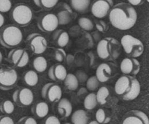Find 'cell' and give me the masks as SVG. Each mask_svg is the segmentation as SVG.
<instances>
[{
  "instance_id": "cell-1",
  "label": "cell",
  "mask_w": 149,
  "mask_h": 124,
  "mask_svg": "<svg viewBox=\"0 0 149 124\" xmlns=\"http://www.w3.org/2000/svg\"><path fill=\"white\" fill-rule=\"evenodd\" d=\"M108 15L112 26L122 31L132 28L137 20L136 10L132 5L126 2H121L114 5Z\"/></svg>"
},
{
  "instance_id": "cell-2",
  "label": "cell",
  "mask_w": 149,
  "mask_h": 124,
  "mask_svg": "<svg viewBox=\"0 0 149 124\" xmlns=\"http://www.w3.org/2000/svg\"><path fill=\"white\" fill-rule=\"evenodd\" d=\"M140 82L134 76L124 75L116 82L114 90L121 99L124 101H132L137 99L140 94Z\"/></svg>"
},
{
  "instance_id": "cell-3",
  "label": "cell",
  "mask_w": 149,
  "mask_h": 124,
  "mask_svg": "<svg viewBox=\"0 0 149 124\" xmlns=\"http://www.w3.org/2000/svg\"><path fill=\"white\" fill-rule=\"evenodd\" d=\"M121 42L113 37H104L97 45V53L104 61H114L121 53Z\"/></svg>"
},
{
  "instance_id": "cell-4",
  "label": "cell",
  "mask_w": 149,
  "mask_h": 124,
  "mask_svg": "<svg viewBox=\"0 0 149 124\" xmlns=\"http://www.w3.org/2000/svg\"><path fill=\"white\" fill-rule=\"evenodd\" d=\"M23 39L22 31L17 25L9 24L0 29V44L5 48H13L18 46Z\"/></svg>"
},
{
  "instance_id": "cell-5",
  "label": "cell",
  "mask_w": 149,
  "mask_h": 124,
  "mask_svg": "<svg viewBox=\"0 0 149 124\" xmlns=\"http://www.w3.org/2000/svg\"><path fill=\"white\" fill-rule=\"evenodd\" d=\"M11 20L16 25L26 26L31 22L33 18L32 10L25 4L18 3L10 10Z\"/></svg>"
},
{
  "instance_id": "cell-6",
  "label": "cell",
  "mask_w": 149,
  "mask_h": 124,
  "mask_svg": "<svg viewBox=\"0 0 149 124\" xmlns=\"http://www.w3.org/2000/svg\"><path fill=\"white\" fill-rule=\"evenodd\" d=\"M121 47L124 52L130 57L137 58L143 53L144 45L137 38L130 35H126L121 39Z\"/></svg>"
},
{
  "instance_id": "cell-7",
  "label": "cell",
  "mask_w": 149,
  "mask_h": 124,
  "mask_svg": "<svg viewBox=\"0 0 149 124\" xmlns=\"http://www.w3.org/2000/svg\"><path fill=\"white\" fill-rule=\"evenodd\" d=\"M18 72L14 68L4 66L0 67V89L9 91L18 82Z\"/></svg>"
},
{
  "instance_id": "cell-8",
  "label": "cell",
  "mask_w": 149,
  "mask_h": 124,
  "mask_svg": "<svg viewBox=\"0 0 149 124\" xmlns=\"http://www.w3.org/2000/svg\"><path fill=\"white\" fill-rule=\"evenodd\" d=\"M13 102L20 107H25L31 105L34 102V94L29 88H20L14 91L13 94Z\"/></svg>"
},
{
  "instance_id": "cell-9",
  "label": "cell",
  "mask_w": 149,
  "mask_h": 124,
  "mask_svg": "<svg viewBox=\"0 0 149 124\" xmlns=\"http://www.w3.org/2000/svg\"><path fill=\"white\" fill-rule=\"evenodd\" d=\"M41 95L43 99L48 102H58L62 97V89L58 84L48 82L43 85L41 90Z\"/></svg>"
},
{
  "instance_id": "cell-10",
  "label": "cell",
  "mask_w": 149,
  "mask_h": 124,
  "mask_svg": "<svg viewBox=\"0 0 149 124\" xmlns=\"http://www.w3.org/2000/svg\"><path fill=\"white\" fill-rule=\"evenodd\" d=\"M27 45L30 47L34 54L40 55L45 52L48 47V42L42 35L38 33H32L27 37Z\"/></svg>"
},
{
  "instance_id": "cell-11",
  "label": "cell",
  "mask_w": 149,
  "mask_h": 124,
  "mask_svg": "<svg viewBox=\"0 0 149 124\" xmlns=\"http://www.w3.org/2000/svg\"><path fill=\"white\" fill-rule=\"evenodd\" d=\"M58 20L57 15L54 13H47L39 17L37 21V26L42 32L51 33L57 29Z\"/></svg>"
},
{
  "instance_id": "cell-12",
  "label": "cell",
  "mask_w": 149,
  "mask_h": 124,
  "mask_svg": "<svg viewBox=\"0 0 149 124\" xmlns=\"http://www.w3.org/2000/svg\"><path fill=\"white\" fill-rule=\"evenodd\" d=\"M8 61L15 67L22 68L26 66L29 61V53L26 50L21 48L13 49L8 55Z\"/></svg>"
},
{
  "instance_id": "cell-13",
  "label": "cell",
  "mask_w": 149,
  "mask_h": 124,
  "mask_svg": "<svg viewBox=\"0 0 149 124\" xmlns=\"http://www.w3.org/2000/svg\"><path fill=\"white\" fill-rule=\"evenodd\" d=\"M113 7V0H94L91 5V12L96 18H103L108 15Z\"/></svg>"
},
{
  "instance_id": "cell-14",
  "label": "cell",
  "mask_w": 149,
  "mask_h": 124,
  "mask_svg": "<svg viewBox=\"0 0 149 124\" xmlns=\"http://www.w3.org/2000/svg\"><path fill=\"white\" fill-rule=\"evenodd\" d=\"M116 73V65L112 62L100 64L96 70L97 78L100 82H105L112 78Z\"/></svg>"
},
{
  "instance_id": "cell-15",
  "label": "cell",
  "mask_w": 149,
  "mask_h": 124,
  "mask_svg": "<svg viewBox=\"0 0 149 124\" xmlns=\"http://www.w3.org/2000/svg\"><path fill=\"white\" fill-rule=\"evenodd\" d=\"M121 124H149V118L145 112L133 109L125 114Z\"/></svg>"
},
{
  "instance_id": "cell-16",
  "label": "cell",
  "mask_w": 149,
  "mask_h": 124,
  "mask_svg": "<svg viewBox=\"0 0 149 124\" xmlns=\"http://www.w3.org/2000/svg\"><path fill=\"white\" fill-rule=\"evenodd\" d=\"M120 69L124 75L134 76L140 72V64L135 58L127 57L121 62Z\"/></svg>"
},
{
  "instance_id": "cell-17",
  "label": "cell",
  "mask_w": 149,
  "mask_h": 124,
  "mask_svg": "<svg viewBox=\"0 0 149 124\" xmlns=\"http://www.w3.org/2000/svg\"><path fill=\"white\" fill-rule=\"evenodd\" d=\"M67 74L65 67L61 64L53 65L48 70V77L54 81H64Z\"/></svg>"
},
{
  "instance_id": "cell-18",
  "label": "cell",
  "mask_w": 149,
  "mask_h": 124,
  "mask_svg": "<svg viewBox=\"0 0 149 124\" xmlns=\"http://www.w3.org/2000/svg\"><path fill=\"white\" fill-rule=\"evenodd\" d=\"M57 112L62 118H68L72 112V105L71 102L66 98H61L57 104Z\"/></svg>"
},
{
  "instance_id": "cell-19",
  "label": "cell",
  "mask_w": 149,
  "mask_h": 124,
  "mask_svg": "<svg viewBox=\"0 0 149 124\" xmlns=\"http://www.w3.org/2000/svg\"><path fill=\"white\" fill-rule=\"evenodd\" d=\"M31 113L38 118H44L48 115L49 106L45 102H37L31 107Z\"/></svg>"
},
{
  "instance_id": "cell-20",
  "label": "cell",
  "mask_w": 149,
  "mask_h": 124,
  "mask_svg": "<svg viewBox=\"0 0 149 124\" xmlns=\"http://www.w3.org/2000/svg\"><path fill=\"white\" fill-rule=\"evenodd\" d=\"M53 39L54 42L59 48H63L67 46L70 41L69 34L66 31L62 29H59L56 31L53 35Z\"/></svg>"
},
{
  "instance_id": "cell-21",
  "label": "cell",
  "mask_w": 149,
  "mask_h": 124,
  "mask_svg": "<svg viewBox=\"0 0 149 124\" xmlns=\"http://www.w3.org/2000/svg\"><path fill=\"white\" fill-rule=\"evenodd\" d=\"M71 121L72 124H88L89 118L84 109H78L72 114Z\"/></svg>"
},
{
  "instance_id": "cell-22",
  "label": "cell",
  "mask_w": 149,
  "mask_h": 124,
  "mask_svg": "<svg viewBox=\"0 0 149 124\" xmlns=\"http://www.w3.org/2000/svg\"><path fill=\"white\" fill-rule=\"evenodd\" d=\"M91 4V0H70L71 8L79 13H85L88 12Z\"/></svg>"
},
{
  "instance_id": "cell-23",
  "label": "cell",
  "mask_w": 149,
  "mask_h": 124,
  "mask_svg": "<svg viewBox=\"0 0 149 124\" xmlns=\"http://www.w3.org/2000/svg\"><path fill=\"white\" fill-rule=\"evenodd\" d=\"M64 9L59 11L56 15L59 25H66V24H69L72 21V11L71 10L70 7L67 6L66 3L64 4Z\"/></svg>"
},
{
  "instance_id": "cell-24",
  "label": "cell",
  "mask_w": 149,
  "mask_h": 124,
  "mask_svg": "<svg viewBox=\"0 0 149 124\" xmlns=\"http://www.w3.org/2000/svg\"><path fill=\"white\" fill-rule=\"evenodd\" d=\"M24 83L30 87H34L37 85L39 82L38 74L34 70H29L24 74L23 76Z\"/></svg>"
},
{
  "instance_id": "cell-25",
  "label": "cell",
  "mask_w": 149,
  "mask_h": 124,
  "mask_svg": "<svg viewBox=\"0 0 149 124\" xmlns=\"http://www.w3.org/2000/svg\"><path fill=\"white\" fill-rule=\"evenodd\" d=\"M64 82L65 87L70 91H75L79 86V80L74 74H67Z\"/></svg>"
},
{
  "instance_id": "cell-26",
  "label": "cell",
  "mask_w": 149,
  "mask_h": 124,
  "mask_svg": "<svg viewBox=\"0 0 149 124\" xmlns=\"http://www.w3.org/2000/svg\"><path fill=\"white\" fill-rule=\"evenodd\" d=\"M32 66L37 72H44L48 67L46 58L43 56H37L33 60Z\"/></svg>"
},
{
  "instance_id": "cell-27",
  "label": "cell",
  "mask_w": 149,
  "mask_h": 124,
  "mask_svg": "<svg viewBox=\"0 0 149 124\" xmlns=\"http://www.w3.org/2000/svg\"><path fill=\"white\" fill-rule=\"evenodd\" d=\"M97 105H98V102L97 100L96 94L94 93H90L84 99V108L87 110H92L95 109Z\"/></svg>"
},
{
  "instance_id": "cell-28",
  "label": "cell",
  "mask_w": 149,
  "mask_h": 124,
  "mask_svg": "<svg viewBox=\"0 0 149 124\" xmlns=\"http://www.w3.org/2000/svg\"><path fill=\"white\" fill-rule=\"evenodd\" d=\"M38 8L44 10H51L58 4V0H33Z\"/></svg>"
},
{
  "instance_id": "cell-29",
  "label": "cell",
  "mask_w": 149,
  "mask_h": 124,
  "mask_svg": "<svg viewBox=\"0 0 149 124\" xmlns=\"http://www.w3.org/2000/svg\"><path fill=\"white\" fill-rule=\"evenodd\" d=\"M110 95L109 89L106 86H102L96 94L97 102L100 105H104L107 103V99Z\"/></svg>"
},
{
  "instance_id": "cell-30",
  "label": "cell",
  "mask_w": 149,
  "mask_h": 124,
  "mask_svg": "<svg viewBox=\"0 0 149 124\" xmlns=\"http://www.w3.org/2000/svg\"><path fill=\"white\" fill-rule=\"evenodd\" d=\"M95 118L96 121L101 124H107L111 121L110 115H109L102 108H100L96 112Z\"/></svg>"
},
{
  "instance_id": "cell-31",
  "label": "cell",
  "mask_w": 149,
  "mask_h": 124,
  "mask_svg": "<svg viewBox=\"0 0 149 124\" xmlns=\"http://www.w3.org/2000/svg\"><path fill=\"white\" fill-rule=\"evenodd\" d=\"M15 110V105L14 102L10 100H5L0 104V111L4 115H11Z\"/></svg>"
},
{
  "instance_id": "cell-32",
  "label": "cell",
  "mask_w": 149,
  "mask_h": 124,
  "mask_svg": "<svg viewBox=\"0 0 149 124\" xmlns=\"http://www.w3.org/2000/svg\"><path fill=\"white\" fill-rule=\"evenodd\" d=\"M78 25L82 29L88 31V32L91 31L94 28V24L92 21L86 17H81L78 19Z\"/></svg>"
},
{
  "instance_id": "cell-33",
  "label": "cell",
  "mask_w": 149,
  "mask_h": 124,
  "mask_svg": "<svg viewBox=\"0 0 149 124\" xmlns=\"http://www.w3.org/2000/svg\"><path fill=\"white\" fill-rule=\"evenodd\" d=\"M100 85V81L97 78L96 76H92L88 78L86 81V88L88 91H94L98 88Z\"/></svg>"
},
{
  "instance_id": "cell-34",
  "label": "cell",
  "mask_w": 149,
  "mask_h": 124,
  "mask_svg": "<svg viewBox=\"0 0 149 124\" xmlns=\"http://www.w3.org/2000/svg\"><path fill=\"white\" fill-rule=\"evenodd\" d=\"M12 9L11 0H0V12H8Z\"/></svg>"
},
{
  "instance_id": "cell-35",
  "label": "cell",
  "mask_w": 149,
  "mask_h": 124,
  "mask_svg": "<svg viewBox=\"0 0 149 124\" xmlns=\"http://www.w3.org/2000/svg\"><path fill=\"white\" fill-rule=\"evenodd\" d=\"M54 57L58 62H64L66 59V57H67V54L62 48H57L55 50Z\"/></svg>"
},
{
  "instance_id": "cell-36",
  "label": "cell",
  "mask_w": 149,
  "mask_h": 124,
  "mask_svg": "<svg viewBox=\"0 0 149 124\" xmlns=\"http://www.w3.org/2000/svg\"><path fill=\"white\" fill-rule=\"evenodd\" d=\"M40 124H61L59 119L54 115H47Z\"/></svg>"
},
{
  "instance_id": "cell-37",
  "label": "cell",
  "mask_w": 149,
  "mask_h": 124,
  "mask_svg": "<svg viewBox=\"0 0 149 124\" xmlns=\"http://www.w3.org/2000/svg\"><path fill=\"white\" fill-rule=\"evenodd\" d=\"M16 124H37V122L33 117L24 116L20 118Z\"/></svg>"
},
{
  "instance_id": "cell-38",
  "label": "cell",
  "mask_w": 149,
  "mask_h": 124,
  "mask_svg": "<svg viewBox=\"0 0 149 124\" xmlns=\"http://www.w3.org/2000/svg\"><path fill=\"white\" fill-rule=\"evenodd\" d=\"M0 124H15L13 119L9 115H0Z\"/></svg>"
},
{
  "instance_id": "cell-39",
  "label": "cell",
  "mask_w": 149,
  "mask_h": 124,
  "mask_svg": "<svg viewBox=\"0 0 149 124\" xmlns=\"http://www.w3.org/2000/svg\"><path fill=\"white\" fill-rule=\"evenodd\" d=\"M96 27L101 32H105L107 30V28H108L107 24L102 21H100L96 23Z\"/></svg>"
},
{
  "instance_id": "cell-40",
  "label": "cell",
  "mask_w": 149,
  "mask_h": 124,
  "mask_svg": "<svg viewBox=\"0 0 149 124\" xmlns=\"http://www.w3.org/2000/svg\"><path fill=\"white\" fill-rule=\"evenodd\" d=\"M145 1L146 0H128L129 4H130L132 6H139V5H141L142 4H143V2Z\"/></svg>"
},
{
  "instance_id": "cell-41",
  "label": "cell",
  "mask_w": 149,
  "mask_h": 124,
  "mask_svg": "<svg viewBox=\"0 0 149 124\" xmlns=\"http://www.w3.org/2000/svg\"><path fill=\"white\" fill-rule=\"evenodd\" d=\"M5 17H4V15H2L1 12H0V28H2V26H4V24H5Z\"/></svg>"
},
{
  "instance_id": "cell-42",
  "label": "cell",
  "mask_w": 149,
  "mask_h": 124,
  "mask_svg": "<svg viewBox=\"0 0 149 124\" xmlns=\"http://www.w3.org/2000/svg\"><path fill=\"white\" fill-rule=\"evenodd\" d=\"M88 124H101V123H98L97 121H91L88 123Z\"/></svg>"
},
{
  "instance_id": "cell-43",
  "label": "cell",
  "mask_w": 149,
  "mask_h": 124,
  "mask_svg": "<svg viewBox=\"0 0 149 124\" xmlns=\"http://www.w3.org/2000/svg\"><path fill=\"white\" fill-rule=\"evenodd\" d=\"M2 60H3V55H2V52H1V51H0V64H2Z\"/></svg>"
},
{
  "instance_id": "cell-44",
  "label": "cell",
  "mask_w": 149,
  "mask_h": 124,
  "mask_svg": "<svg viewBox=\"0 0 149 124\" xmlns=\"http://www.w3.org/2000/svg\"><path fill=\"white\" fill-rule=\"evenodd\" d=\"M64 124H71V123H64Z\"/></svg>"
}]
</instances>
